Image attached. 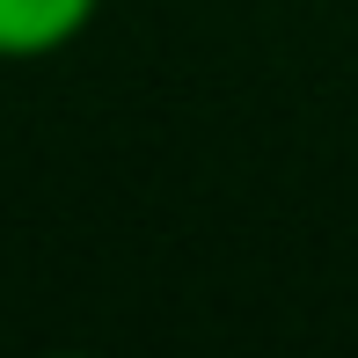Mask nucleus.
<instances>
[{
	"label": "nucleus",
	"instance_id": "nucleus-1",
	"mask_svg": "<svg viewBox=\"0 0 358 358\" xmlns=\"http://www.w3.org/2000/svg\"><path fill=\"white\" fill-rule=\"evenodd\" d=\"M103 0H0V66H29V59H59L66 44L88 37Z\"/></svg>",
	"mask_w": 358,
	"mask_h": 358
}]
</instances>
